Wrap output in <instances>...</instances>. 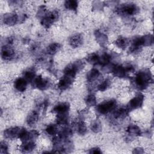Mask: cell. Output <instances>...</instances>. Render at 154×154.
<instances>
[{
    "mask_svg": "<svg viewBox=\"0 0 154 154\" xmlns=\"http://www.w3.org/2000/svg\"><path fill=\"white\" fill-rule=\"evenodd\" d=\"M152 81L151 73L147 69L139 71L132 81L134 86L139 90L146 89Z\"/></svg>",
    "mask_w": 154,
    "mask_h": 154,
    "instance_id": "1",
    "label": "cell"
},
{
    "mask_svg": "<svg viewBox=\"0 0 154 154\" xmlns=\"http://www.w3.org/2000/svg\"><path fill=\"white\" fill-rule=\"evenodd\" d=\"M116 13L123 16H132L137 14L139 11V7L134 3L128 2L120 5L116 8Z\"/></svg>",
    "mask_w": 154,
    "mask_h": 154,
    "instance_id": "2",
    "label": "cell"
},
{
    "mask_svg": "<svg viewBox=\"0 0 154 154\" xmlns=\"http://www.w3.org/2000/svg\"><path fill=\"white\" fill-rule=\"evenodd\" d=\"M116 105L117 102L116 100L109 99L106 101H103L97 105L96 106V110L99 114H106L111 111H113L116 108Z\"/></svg>",
    "mask_w": 154,
    "mask_h": 154,
    "instance_id": "3",
    "label": "cell"
},
{
    "mask_svg": "<svg viewBox=\"0 0 154 154\" xmlns=\"http://www.w3.org/2000/svg\"><path fill=\"white\" fill-rule=\"evenodd\" d=\"M134 71V67L131 64L127 66H122L119 64H115L112 71V74L119 78L126 77L129 73Z\"/></svg>",
    "mask_w": 154,
    "mask_h": 154,
    "instance_id": "4",
    "label": "cell"
},
{
    "mask_svg": "<svg viewBox=\"0 0 154 154\" xmlns=\"http://www.w3.org/2000/svg\"><path fill=\"white\" fill-rule=\"evenodd\" d=\"M76 75L69 72H64L63 76L60 79L57 87L59 90L64 91L67 90L72 84Z\"/></svg>",
    "mask_w": 154,
    "mask_h": 154,
    "instance_id": "5",
    "label": "cell"
},
{
    "mask_svg": "<svg viewBox=\"0 0 154 154\" xmlns=\"http://www.w3.org/2000/svg\"><path fill=\"white\" fill-rule=\"evenodd\" d=\"M59 17L58 11L57 10H54L47 13L41 19V24L45 28H49L52 25L56 22Z\"/></svg>",
    "mask_w": 154,
    "mask_h": 154,
    "instance_id": "6",
    "label": "cell"
},
{
    "mask_svg": "<svg viewBox=\"0 0 154 154\" xmlns=\"http://www.w3.org/2000/svg\"><path fill=\"white\" fill-rule=\"evenodd\" d=\"M144 98V97L143 94L141 93L137 94L135 97L129 100V102L128 103L126 106V109L129 112L140 108L143 103Z\"/></svg>",
    "mask_w": 154,
    "mask_h": 154,
    "instance_id": "7",
    "label": "cell"
},
{
    "mask_svg": "<svg viewBox=\"0 0 154 154\" xmlns=\"http://www.w3.org/2000/svg\"><path fill=\"white\" fill-rule=\"evenodd\" d=\"M84 67V63L81 60H77L67 66L64 70V72H69V73L76 74Z\"/></svg>",
    "mask_w": 154,
    "mask_h": 154,
    "instance_id": "8",
    "label": "cell"
},
{
    "mask_svg": "<svg viewBox=\"0 0 154 154\" xmlns=\"http://www.w3.org/2000/svg\"><path fill=\"white\" fill-rule=\"evenodd\" d=\"M70 109V105L67 102H61L57 104L52 108V111L54 113H55L57 116L69 114Z\"/></svg>",
    "mask_w": 154,
    "mask_h": 154,
    "instance_id": "9",
    "label": "cell"
},
{
    "mask_svg": "<svg viewBox=\"0 0 154 154\" xmlns=\"http://www.w3.org/2000/svg\"><path fill=\"white\" fill-rule=\"evenodd\" d=\"M1 58L4 60H11L14 57V51L8 45H4L1 48Z\"/></svg>",
    "mask_w": 154,
    "mask_h": 154,
    "instance_id": "10",
    "label": "cell"
},
{
    "mask_svg": "<svg viewBox=\"0 0 154 154\" xmlns=\"http://www.w3.org/2000/svg\"><path fill=\"white\" fill-rule=\"evenodd\" d=\"M84 42V37L80 33L72 35L69 39V43L71 47L76 48L81 46Z\"/></svg>",
    "mask_w": 154,
    "mask_h": 154,
    "instance_id": "11",
    "label": "cell"
},
{
    "mask_svg": "<svg viewBox=\"0 0 154 154\" xmlns=\"http://www.w3.org/2000/svg\"><path fill=\"white\" fill-rule=\"evenodd\" d=\"M3 22L5 25L13 26L19 22V17L15 13H6L3 16Z\"/></svg>",
    "mask_w": 154,
    "mask_h": 154,
    "instance_id": "12",
    "label": "cell"
},
{
    "mask_svg": "<svg viewBox=\"0 0 154 154\" xmlns=\"http://www.w3.org/2000/svg\"><path fill=\"white\" fill-rule=\"evenodd\" d=\"M32 82L34 83V85L40 90H46L49 87L50 84L48 79L43 78V77H42V76L40 75L35 76V79Z\"/></svg>",
    "mask_w": 154,
    "mask_h": 154,
    "instance_id": "13",
    "label": "cell"
},
{
    "mask_svg": "<svg viewBox=\"0 0 154 154\" xmlns=\"http://www.w3.org/2000/svg\"><path fill=\"white\" fill-rule=\"evenodd\" d=\"M142 46L143 44L141 41V36H135L132 40L131 46L129 48V51L131 53H137L140 52Z\"/></svg>",
    "mask_w": 154,
    "mask_h": 154,
    "instance_id": "14",
    "label": "cell"
},
{
    "mask_svg": "<svg viewBox=\"0 0 154 154\" xmlns=\"http://www.w3.org/2000/svg\"><path fill=\"white\" fill-rule=\"evenodd\" d=\"M19 127H11L6 129L4 131V135L6 138L13 139L14 138H17L19 132L20 131Z\"/></svg>",
    "mask_w": 154,
    "mask_h": 154,
    "instance_id": "15",
    "label": "cell"
},
{
    "mask_svg": "<svg viewBox=\"0 0 154 154\" xmlns=\"http://www.w3.org/2000/svg\"><path fill=\"white\" fill-rule=\"evenodd\" d=\"M94 35L97 42L101 46L104 47L106 45L108 42V39L107 35L99 31V30H96L94 32Z\"/></svg>",
    "mask_w": 154,
    "mask_h": 154,
    "instance_id": "16",
    "label": "cell"
},
{
    "mask_svg": "<svg viewBox=\"0 0 154 154\" xmlns=\"http://www.w3.org/2000/svg\"><path fill=\"white\" fill-rule=\"evenodd\" d=\"M28 82L23 78H19L16 79L14 82V88L20 92L25 91Z\"/></svg>",
    "mask_w": 154,
    "mask_h": 154,
    "instance_id": "17",
    "label": "cell"
},
{
    "mask_svg": "<svg viewBox=\"0 0 154 154\" xmlns=\"http://www.w3.org/2000/svg\"><path fill=\"white\" fill-rule=\"evenodd\" d=\"M35 147V144L32 141L23 142L20 146V150L23 153H29L32 152Z\"/></svg>",
    "mask_w": 154,
    "mask_h": 154,
    "instance_id": "18",
    "label": "cell"
},
{
    "mask_svg": "<svg viewBox=\"0 0 154 154\" xmlns=\"http://www.w3.org/2000/svg\"><path fill=\"white\" fill-rule=\"evenodd\" d=\"M113 112V116L115 119H123L126 117L128 114V110L126 109V108L121 107L119 108L116 109H114Z\"/></svg>",
    "mask_w": 154,
    "mask_h": 154,
    "instance_id": "19",
    "label": "cell"
},
{
    "mask_svg": "<svg viewBox=\"0 0 154 154\" xmlns=\"http://www.w3.org/2000/svg\"><path fill=\"white\" fill-rule=\"evenodd\" d=\"M38 113L37 111H32L31 112H30L27 118H26V123L29 126H33L35 125L38 120Z\"/></svg>",
    "mask_w": 154,
    "mask_h": 154,
    "instance_id": "20",
    "label": "cell"
},
{
    "mask_svg": "<svg viewBox=\"0 0 154 154\" xmlns=\"http://www.w3.org/2000/svg\"><path fill=\"white\" fill-rule=\"evenodd\" d=\"M128 134L131 136H139L141 134L140 128L136 125L131 124L129 125L126 129Z\"/></svg>",
    "mask_w": 154,
    "mask_h": 154,
    "instance_id": "21",
    "label": "cell"
},
{
    "mask_svg": "<svg viewBox=\"0 0 154 154\" xmlns=\"http://www.w3.org/2000/svg\"><path fill=\"white\" fill-rule=\"evenodd\" d=\"M115 45L122 49H125L129 45V40L127 38L123 36H119L114 42Z\"/></svg>",
    "mask_w": 154,
    "mask_h": 154,
    "instance_id": "22",
    "label": "cell"
},
{
    "mask_svg": "<svg viewBox=\"0 0 154 154\" xmlns=\"http://www.w3.org/2000/svg\"><path fill=\"white\" fill-rule=\"evenodd\" d=\"M61 45L58 43H52L46 48V52L48 54L52 55L58 52L61 49Z\"/></svg>",
    "mask_w": 154,
    "mask_h": 154,
    "instance_id": "23",
    "label": "cell"
},
{
    "mask_svg": "<svg viewBox=\"0 0 154 154\" xmlns=\"http://www.w3.org/2000/svg\"><path fill=\"white\" fill-rule=\"evenodd\" d=\"M100 75L99 71L96 69H91L87 74V80L89 82H92L96 80Z\"/></svg>",
    "mask_w": 154,
    "mask_h": 154,
    "instance_id": "24",
    "label": "cell"
},
{
    "mask_svg": "<svg viewBox=\"0 0 154 154\" xmlns=\"http://www.w3.org/2000/svg\"><path fill=\"white\" fill-rule=\"evenodd\" d=\"M72 134L73 132L70 128H65L59 132L57 137L62 140H67L72 135Z\"/></svg>",
    "mask_w": 154,
    "mask_h": 154,
    "instance_id": "25",
    "label": "cell"
},
{
    "mask_svg": "<svg viewBox=\"0 0 154 154\" xmlns=\"http://www.w3.org/2000/svg\"><path fill=\"white\" fill-rule=\"evenodd\" d=\"M76 128L78 133L81 135H85L87 132V128L85 125V123L82 120H80L76 123Z\"/></svg>",
    "mask_w": 154,
    "mask_h": 154,
    "instance_id": "26",
    "label": "cell"
},
{
    "mask_svg": "<svg viewBox=\"0 0 154 154\" xmlns=\"http://www.w3.org/2000/svg\"><path fill=\"white\" fill-rule=\"evenodd\" d=\"M35 78V73L34 69H30L24 72L23 78L28 82H31Z\"/></svg>",
    "mask_w": 154,
    "mask_h": 154,
    "instance_id": "27",
    "label": "cell"
},
{
    "mask_svg": "<svg viewBox=\"0 0 154 154\" xmlns=\"http://www.w3.org/2000/svg\"><path fill=\"white\" fill-rule=\"evenodd\" d=\"M86 60L93 65L97 64L99 63V55L97 53H91L86 57Z\"/></svg>",
    "mask_w": 154,
    "mask_h": 154,
    "instance_id": "28",
    "label": "cell"
},
{
    "mask_svg": "<svg viewBox=\"0 0 154 154\" xmlns=\"http://www.w3.org/2000/svg\"><path fill=\"white\" fill-rule=\"evenodd\" d=\"M78 2L75 0H67L64 2V7L66 9L76 11L78 8Z\"/></svg>",
    "mask_w": 154,
    "mask_h": 154,
    "instance_id": "29",
    "label": "cell"
},
{
    "mask_svg": "<svg viewBox=\"0 0 154 154\" xmlns=\"http://www.w3.org/2000/svg\"><path fill=\"white\" fill-rule=\"evenodd\" d=\"M141 41L143 46H151L153 43V37L152 34H148L143 36H141Z\"/></svg>",
    "mask_w": 154,
    "mask_h": 154,
    "instance_id": "30",
    "label": "cell"
},
{
    "mask_svg": "<svg viewBox=\"0 0 154 154\" xmlns=\"http://www.w3.org/2000/svg\"><path fill=\"white\" fill-rule=\"evenodd\" d=\"M111 60V55L106 52L102 54L101 55H99V64L104 66L106 64L110 63Z\"/></svg>",
    "mask_w": 154,
    "mask_h": 154,
    "instance_id": "31",
    "label": "cell"
},
{
    "mask_svg": "<svg viewBox=\"0 0 154 154\" xmlns=\"http://www.w3.org/2000/svg\"><path fill=\"white\" fill-rule=\"evenodd\" d=\"M91 130L94 133H98L102 130V125L99 120H95L92 122L90 125Z\"/></svg>",
    "mask_w": 154,
    "mask_h": 154,
    "instance_id": "32",
    "label": "cell"
},
{
    "mask_svg": "<svg viewBox=\"0 0 154 154\" xmlns=\"http://www.w3.org/2000/svg\"><path fill=\"white\" fill-rule=\"evenodd\" d=\"M85 104L87 105V106H88V107L96 106V96L93 94H88L85 99Z\"/></svg>",
    "mask_w": 154,
    "mask_h": 154,
    "instance_id": "33",
    "label": "cell"
},
{
    "mask_svg": "<svg viewBox=\"0 0 154 154\" xmlns=\"http://www.w3.org/2000/svg\"><path fill=\"white\" fill-rule=\"evenodd\" d=\"M110 84H111L110 80L109 79H106L97 85V89L100 91H104L109 88Z\"/></svg>",
    "mask_w": 154,
    "mask_h": 154,
    "instance_id": "34",
    "label": "cell"
},
{
    "mask_svg": "<svg viewBox=\"0 0 154 154\" xmlns=\"http://www.w3.org/2000/svg\"><path fill=\"white\" fill-rule=\"evenodd\" d=\"M57 126L55 124H50L47 126L45 129V131L46 133L50 135H55L57 134L58 132Z\"/></svg>",
    "mask_w": 154,
    "mask_h": 154,
    "instance_id": "35",
    "label": "cell"
},
{
    "mask_svg": "<svg viewBox=\"0 0 154 154\" xmlns=\"http://www.w3.org/2000/svg\"><path fill=\"white\" fill-rule=\"evenodd\" d=\"M0 153H8V145L5 141H1L0 143Z\"/></svg>",
    "mask_w": 154,
    "mask_h": 154,
    "instance_id": "36",
    "label": "cell"
},
{
    "mask_svg": "<svg viewBox=\"0 0 154 154\" xmlns=\"http://www.w3.org/2000/svg\"><path fill=\"white\" fill-rule=\"evenodd\" d=\"M46 9L45 8V6L42 5V6H40L38 10V12H37V16H38L39 17H43L46 14Z\"/></svg>",
    "mask_w": 154,
    "mask_h": 154,
    "instance_id": "37",
    "label": "cell"
},
{
    "mask_svg": "<svg viewBox=\"0 0 154 154\" xmlns=\"http://www.w3.org/2000/svg\"><path fill=\"white\" fill-rule=\"evenodd\" d=\"M89 153H94V154H96V153H101L102 151L99 147H94V148H92V149H90Z\"/></svg>",
    "mask_w": 154,
    "mask_h": 154,
    "instance_id": "38",
    "label": "cell"
},
{
    "mask_svg": "<svg viewBox=\"0 0 154 154\" xmlns=\"http://www.w3.org/2000/svg\"><path fill=\"white\" fill-rule=\"evenodd\" d=\"M143 152H144L143 149L141 148H140V147H137V148L134 149L132 152V153H143Z\"/></svg>",
    "mask_w": 154,
    "mask_h": 154,
    "instance_id": "39",
    "label": "cell"
}]
</instances>
